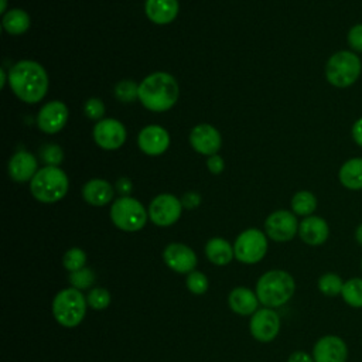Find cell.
<instances>
[{
  "mask_svg": "<svg viewBox=\"0 0 362 362\" xmlns=\"http://www.w3.org/2000/svg\"><path fill=\"white\" fill-rule=\"evenodd\" d=\"M8 83L20 100L37 103L47 95L48 75L44 66L37 61L23 59L10 68Z\"/></svg>",
  "mask_w": 362,
  "mask_h": 362,
  "instance_id": "1",
  "label": "cell"
},
{
  "mask_svg": "<svg viewBox=\"0 0 362 362\" xmlns=\"http://www.w3.org/2000/svg\"><path fill=\"white\" fill-rule=\"evenodd\" d=\"M180 95L175 78L167 72H153L139 83V100L151 112L171 109Z\"/></svg>",
  "mask_w": 362,
  "mask_h": 362,
  "instance_id": "2",
  "label": "cell"
},
{
  "mask_svg": "<svg viewBox=\"0 0 362 362\" xmlns=\"http://www.w3.org/2000/svg\"><path fill=\"white\" fill-rule=\"evenodd\" d=\"M294 291V279L284 270H269L260 276L256 284L259 301L269 308H277L286 304L293 297Z\"/></svg>",
  "mask_w": 362,
  "mask_h": 362,
  "instance_id": "3",
  "label": "cell"
},
{
  "mask_svg": "<svg viewBox=\"0 0 362 362\" xmlns=\"http://www.w3.org/2000/svg\"><path fill=\"white\" fill-rule=\"evenodd\" d=\"M69 188V180L64 170L54 165L40 168L30 181L31 195L44 204H52L62 199Z\"/></svg>",
  "mask_w": 362,
  "mask_h": 362,
  "instance_id": "4",
  "label": "cell"
},
{
  "mask_svg": "<svg viewBox=\"0 0 362 362\" xmlns=\"http://www.w3.org/2000/svg\"><path fill=\"white\" fill-rule=\"evenodd\" d=\"M88 301L75 287L64 288L52 300V315L57 322L66 328L79 325L86 314Z\"/></svg>",
  "mask_w": 362,
  "mask_h": 362,
  "instance_id": "5",
  "label": "cell"
},
{
  "mask_svg": "<svg viewBox=\"0 0 362 362\" xmlns=\"http://www.w3.org/2000/svg\"><path fill=\"white\" fill-rule=\"evenodd\" d=\"M362 72V62L354 51H338L325 64V78L335 88L354 85Z\"/></svg>",
  "mask_w": 362,
  "mask_h": 362,
  "instance_id": "6",
  "label": "cell"
},
{
  "mask_svg": "<svg viewBox=\"0 0 362 362\" xmlns=\"http://www.w3.org/2000/svg\"><path fill=\"white\" fill-rule=\"evenodd\" d=\"M113 225L124 232L140 230L147 222V211L140 201L132 197H120L110 206Z\"/></svg>",
  "mask_w": 362,
  "mask_h": 362,
  "instance_id": "7",
  "label": "cell"
},
{
  "mask_svg": "<svg viewBox=\"0 0 362 362\" xmlns=\"http://www.w3.org/2000/svg\"><path fill=\"white\" fill-rule=\"evenodd\" d=\"M233 252L239 262L245 264H255L260 262L267 252V238L259 229H246L236 238Z\"/></svg>",
  "mask_w": 362,
  "mask_h": 362,
  "instance_id": "8",
  "label": "cell"
},
{
  "mask_svg": "<svg viewBox=\"0 0 362 362\" xmlns=\"http://www.w3.org/2000/svg\"><path fill=\"white\" fill-rule=\"evenodd\" d=\"M182 211L181 201L173 194H160L150 202L148 218L157 226L174 225Z\"/></svg>",
  "mask_w": 362,
  "mask_h": 362,
  "instance_id": "9",
  "label": "cell"
},
{
  "mask_svg": "<svg viewBox=\"0 0 362 362\" xmlns=\"http://www.w3.org/2000/svg\"><path fill=\"white\" fill-rule=\"evenodd\" d=\"M298 222L294 212L279 209L272 212L264 222L267 236L276 242H288L298 232Z\"/></svg>",
  "mask_w": 362,
  "mask_h": 362,
  "instance_id": "10",
  "label": "cell"
},
{
  "mask_svg": "<svg viewBox=\"0 0 362 362\" xmlns=\"http://www.w3.org/2000/svg\"><path fill=\"white\" fill-rule=\"evenodd\" d=\"M249 329L255 339L260 342H270L280 331V317L273 308H260L252 315Z\"/></svg>",
  "mask_w": 362,
  "mask_h": 362,
  "instance_id": "11",
  "label": "cell"
},
{
  "mask_svg": "<svg viewBox=\"0 0 362 362\" xmlns=\"http://www.w3.org/2000/svg\"><path fill=\"white\" fill-rule=\"evenodd\" d=\"M126 127L116 119H102L93 127V139L103 150H116L126 141Z\"/></svg>",
  "mask_w": 362,
  "mask_h": 362,
  "instance_id": "12",
  "label": "cell"
},
{
  "mask_svg": "<svg viewBox=\"0 0 362 362\" xmlns=\"http://www.w3.org/2000/svg\"><path fill=\"white\" fill-rule=\"evenodd\" d=\"M68 116L69 112L64 102L51 100L40 109L37 115V124L41 132L47 134H54L64 129L68 122Z\"/></svg>",
  "mask_w": 362,
  "mask_h": 362,
  "instance_id": "13",
  "label": "cell"
},
{
  "mask_svg": "<svg viewBox=\"0 0 362 362\" xmlns=\"http://www.w3.org/2000/svg\"><path fill=\"white\" fill-rule=\"evenodd\" d=\"M314 362H346L348 346L338 335L321 337L313 348Z\"/></svg>",
  "mask_w": 362,
  "mask_h": 362,
  "instance_id": "14",
  "label": "cell"
},
{
  "mask_svg": "<svg viewBox=\"0 0 362 362\" xmlns=\"http://www.w3.org/2000/svg\"><path fill=\"white\" fill-rule=\"evenodd\" d=\"M164 263L175 273H191L197 266L195 252L182 243H170L163 252Z\"/></svg>",
  "mask_w": 362,
  "mask_h": 362,
  "instance_id": "15",
  "label": "cell"
},
{
  "mask_svg": "<svg viewBox=\"0 0 362 362\" xmlns=\"http://www.w3.org/2000/svg\"><path fill=\"white\" fill-rule=\"evenodd\" d=\"M221 143L222 139L219 132L208 123H201L195 126L189 133V144L197 153L204 156L216 154L221 148Z\"/></svg>",
  "mask_w": 362,
  "mask_h": 362,
  "instance_id": "16",
  "label": "cell"
},
{
  "mask_svg": "<svg viewBox=\"0 0 362 362\" xmlns=\"http://www.w3.org/2000/svg\"><path fill=\"white\" fill-rule=\"evenodd\" d=\"M137 143L144 154L160 156L170 146V134L164 127L158 124H150L140 130Z\"/></svg>",
  "mask_w": 362,
  "mask_h": 362,
  "instance_id": "17",
  "label": "cell"
},
{
  "mask_svg": "<svg viewBox=\"0 0 362 362\" xmlns=\"http://www.w3.org/2000/svg\"><path fill=\"white\" fill-rule=\"evenodd\" d=\"M298 235L301 240L310 246H320L325 243L329 236V228L325 219L310 215L305 216L298 225Z\"/></svg>",
  "mask_w": 362,
  "mask_h": 362,
  "instance_id": "18",
  "label": "cell"
},
{
  "mask_svg": "<svg viewBox=\"0 0 362 362\" xmlns=\"http://www.w3.org/2000/svg\"><path fill=\"white\" fill-rule=\"evenodd\" d=\"M8 175L11 180L17 182L31 181L35 175L37 170V160L28 151H18L8 161Z\"/></svg>",
  "mask_w": 362,
  "mask_h": 362,
  "instance_id": "19",
  "label": "cell"
},
{
  "mask_svg": "<svg viewBox=\"0 0 362 362\" xmlns=\"http://www.w3.org/2000/svg\"><path fill=\"white\" fill-rule=\"evenodd\" d=\"M178 0H146L144 13L154 24H168L178 14Z\"/></svg>",
  "mask_w": 362,
  "mask_h": 362,
  "instance_id": "20",
  "label": "cell"
},
{
  "mask_svg": "<svg viewBox=\"0 0 362 362\" xmlns=\"http://www.w3.org/2000/svg\"><path fill=\"white\" fill-rule=\"evenodd\" d=\"M113 185L102 178H93L82 187L83 199L93 206H103L113 199Z\"/></svg>",
  "mask_w": 362,
  "mask_h": 362,
  "instance_id": "21",
  "label": "cell"
},
{
  "mask_svg": "<svg viewBox=\"0 0 362 362\" xmlns=\"http://www.w3.org/2000/svg\"><path fill=\"white\" fill-rule=\"evenodd\" d=\"M259 298L256 293L246 287H236L229 293L228 304L232 311L240 315H253L257 311Z\"/></svg>",
  "mask_w": 362,
  "mask_h": 362,
  "instance_id": "22",
  "label": "cell"
},
{
  "mask_svg": "<svg viewBox=\"0 0 362 362\" xmlns=\"http://www.w3.org/2000/svg\"><path fill=\"white\" fill-rule=\"evenodd\" d=\"M205 255L208 260L216 266H225L235 257L233 246L223 238H212L205 245Z\"/></svg>",
  "mask_w": 362,
  "mask_h": 362,
  "instance_id": "23",
  "label": "cell"
},
{
  "mask_svg": "<svg viewBox=\"0 0 362 362\" xmlns=\"http://www.w3.org/2000/svg\"><path fill=\"white\" fill-rule=\"evenodd\" d=\"M339 182L352 191L362 189V158L355 157L346 160L338 173Z\"/></svg>",
  "mask_w": 362,
  "mask_h": 362,
  "instance_id": "24",
  "label": "cell"
},
{
  "mask_svg": "<svg viewBox=\"0 0 362 362\" xmlns=\"http://www.w3.org/2000/svg\"><path fill=\"white\" fill-rule=\"evenodd\" d=\"M30 17L21 8H11L10 11L3 14L1 25L6 33L11 35H20L30 28Z\"/></svg>",
  "mask_w": 362,
  "mask_h": 362,
  "instance_id": "25",
  "label": "cell"
},
{
  "mask_svg": "<svg viewBox=\"0 0 362 362\" xmlns=\"http://www.w3.org/2000/svg\"><path fill=\"white\" fill-rule=\"evenodd\" d=\"M317 208V198L310 191H298L291 198V209L296 215L310 216Z\"/></svg>",
  "mask_w": 362,
  "mask_h": 362,
  "instance_id": "26",
  "label": "cell"
},
{
  "mask_svg": "<svg viewBox=\"0 0 362 362\" xmlns=\"http://www.w3.org/2000/svg\"><path fill=\"white\" fill-rule=\"evenodd\" d=\"M342 300L352 308H362V279L352 277L344 283Z\"/></svg>",
  "mask_w": 362,
  "mask_h": 362,
  "instance_id": "27",
  "label": "cell"
},
{
  "mask_svg": "<svg viewBox=\"0 0 362 362\" xmlns=\"http://www.w3.org/2000/svg\"><path fill=\"white\" fill-rule=\"evenodd\" d=\"M344 280L335 274V273H325L318 279V290L327 296V297H337L341 296L342 287H344Z\"/></svg>",
  "mask_w": 362,
  "mask_h": 362,
  "instance_id": "28",
  "label": "cell"
},
{
  "mask_svg": "<svg viewBox=\"0 0 362 362\" xmlns=\"http://www.w3.org/2000/svg\"><path fill=\"white\" fill-rule=\"evenodd\" d=\"M113 92L116 99L129 103L139 99V83H136L132 79H123L116 83Z\"/></svg>",
  "mask_w": 362,
  "mask_h": 362,
  "instance_id": "29",
  "label": "cell"
},
{
  "mask_svg": "<svg viewBox=\"0 0 362 362\" xmlns=\"http://www.w3.org/2000/svg\"><path fill=\"white\" fill-rule=\"evenodd\" d=\"M86 263V253L79 247H72L68 252H65L62 264L68 272H76L85 267Z\"/></svg>",
  "mask_w": 362,
  "mask_h": 362,
  "instance_id": "30",
  "label": "cell"
},
{
  "mask_svg": "<svg viewBox=\"0 0 362 362\" xmlns=\"http://www.w3.org/2000/svg\"><path fill=\"white\" fill-rule=\"evenodd\" d=\"M110 293L106 290V288H102V287H95L92 288L88 296H86V301H88V305L93 310H105L109 307L110 304Z\"/></svg>",
  "mask_w": 362,
  "mask_h": 362,
  "instance_id": "31",
  "label": "cell"
},
{
  "mask_svg": "<svg viewBox=\"0 0 362 362\" xmlns=\"http://www.w3.org/2000/svg\"><path fill=\"white\" fill-rule=\"evenodd\" d=\"M185 283H187V288L189 290V293H192L195 296H201V294L206 293L208 286H209L206 276L197 270L188 273Z\"/></svg>",
  "mask_w": 362,
  "mask_h": 362,
  "instance_id": "32",
  "label": "cell"
},
{
  "mask_svg": "<svg viewBox=\"0 0 362 362\" xmlns=\"http://www.w3.org/2000/svg\"><path fill=\"white\" fill-rule=\"evenodd\" d=\"M69 281H71L72 287H75L78 290H85L93 284L95 273L90 269L83 267L81 270L69 273Z\"/></svg>",
  "mask_w": 362,
  "mask_h": 362,
  "instance_id": "33",
  "label": "cell"
},
{
  "mask_svg": "<svg viewBox=\"0 0 362 362\" xmlns=\"http://www.w3.org/2000/svg\"><path fill=\"white\" fill-rule=\"evenodd\" d=\"M41 158L44 163H47L48 165H54L58 167V164H61V161L64 160V151L57 144H47L40 150Z\"/></svg>",
  "mask_w": 362,
  "mask_h": 362,
  "instance_id": "34",
  "label": "cell"
},
{
  "mask_svg": "<svg viewBox=\"0 0 362 362\" xmlns=\"http://www.w3.org/2000/svg\"><path fill=\"white\" fill-rule=\"evenodd\" d=\"M85 116L90 120H102L105 115V105L99 98H89L83 106Z\"/></svg>",
  "mask_w": 362,
  "mask_h": 362,
  "instance_id": "35",
  "label": "cell"
},
{
  "mask_svg": "<svg viewBox=\"0 0 362 362\" xmlns=\"http://www.w3.org/2000/svg\"><path fill=\"white\" fill-rule=\"evenodd\" d=\"M346 40L354 52H362V24L352 25L348 31Z\"/></svg>",
  "mask_w": 362,
  "mask_h": 362,
  "instance_id": "36",
  "label": "cell"
},
{
  "mask_svg": "<svg viewBox=\"0 0 362 362\" xmlns=\"http://www.w3.org/2000/svg\"><path fill=\"white\" fill-rule=\"evenodd\" d=\"M206 165H208V170L212 173V174H221L225 168V161L223 158L219 156V154H214V156H209L208 160H206Z\"/></svg>",
  "mask_w": 362,
  "mask_h": 362,
  "instance_id": "37",
  "label": "cell"
},
{
  "mask_svg": "<svg viewBox=\"0 0 362 362\" xmlns=\"http://www.w3.org/2000/svg\"><path fill=\"white\" fill-rule=\"evenodd\" d=\"M181 204H182V208H185V209H194L201 204V195L198 192H192V191L185 192L181 198Z\"/></svg>",
  "mask_w": 362,
  "mask_h": 362,
  "instance_id": "38",
  "label": "cell"
},
{
  "mask_svg": "<svg viewBox=\"0 0 362 362\" xmlns=\"http://www.w3.org/2000/svg\"><path fill=\"white\" fill-rule=\"evenodd\" d=\"M132 187H133V184H132L130 178H127V177H122L116 182V189L122 194V197H129V194L132 192Z\"/></svg>",
  "mask_w": 362,
  "mask_h": 362,
  "instance_id": "39",
  "label": "cell"
},
{
  "mask_svg": "<svg viewBox=\"0 0 362 362\" xmlns=\"http://www.w3.org/2000/svg\"><path fill=\"white\" fill-rule=\"evenodd\" d=\"M351 132H352V139H354V141H355L359 147H362V117L356 119V122L354 123Z\"/></svg>",
  "mask_w": 362,
  "mask_h": 362,
  "instance_id": "40",
  "label": "cell"
},
{
  "mask_svg": "<svg viewBox=\"0 0 362 362\" xmlns=\"http://www.w3.org/2000/svg\"><path fill=\"white\" fill-rule=\"evenodd\" d=\"M287 362H314V358L304 351H294Z\"/></svg>",
  "mask_w": 362,
  "mask_h": 362,
  "instance_id": "41",
  "label": "cell"
},
{
  "mask_svg": "<svg viewBox=\"0 0 362 362\" xmlns=\"http://www.w3.org/2000/svg\"><path fill=\"white\" fill-rule=\"evenodd\" d=\"M355 240L362 246V223L358 225L355 229Z\"/></svg>",
  "mask_w": 362,
  "mask_h": 362,
  "instance_id": "42",
  "label": "cell"
},
{
  "mask_svg": "<svg viewBox=\"0 0 362 362\" xmlns=\"http://www.w3.org/2000/svg\"><path fill=\"white\" fill-rule=\"evenodd\" d=\"M6 7H7V0H1V7H0V13L4 14L6 11Z\"/></svg>",
  "mask_w": 362,
  "mask_h": 362,
  "instance_id": "43",
  "label": "cell"
},
{
  "mask_svg": "<svg viewBox=\"0 0 362 362\" xmlns=\"http://www.w3.org/2000/svg\"><path fill=\"white\" fill-rule=\"evenodd\" d=\"M0 75H1V86H4L6 85V72L1 69Z\"/></svg>",
  "mask_w": 362,
  "mask_h": 362,
  "instance_id": "44",
  "label": "cell"
},
{
  "mask_svg": "<svg viewBox=\"0 0 362 362\" xmlns=\"http://www.w3.org/2000/svg\"><path fill=\"white\" fill-rule=\"evenodd\" d=\"M361 270H362V260H361Z\"/></svg>",
  "mask_w": 362,
  "mask_h": 362,
  "instance_id": "45",
  "label": "cell"
}]
</instances>
